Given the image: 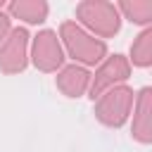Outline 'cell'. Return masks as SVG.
<instances>
[{
  "label": "cell",
  "mask_w": 152,
  "mask_h": 152,
  "mask_svg": "<svg viewBox=\"0 0 152 152\" xmlns=\"http://www.w3.org/2000/svg\"><path fill=\"white\" fill-rule=\"evenodd\" d=\"M59 33H62L64 45L71 52V57L78 59V62H83V64H97L104 57V52H107L104 43L97 40V38H93V36H88L76 21H64L62 28H59Z\"/></svg>",
  "instance_id": "1"
},
{
  "label": "cell",
  "mask_w": 152,
  "mask_h": 152,
  "mask_svg": "<svg viewBox=\"0 0 152 152\" xmlns=\"http://www.w3.org/2000/svg\"><path fill=\"white\" fill-rule=\"evenodd\" d=\"M76 14L78 19L93 28L100 36H114L119 31V12L112 2H102V0H86L81 5H76Z\"/></svg>",
  "instance_id": "2"
},
{
  "label": "cell",
  "mask_w": 152,
  "mask_h": 152,
  "mask_svg": "<svg viewBox=\"0 0 152 152\" xmlns=\"http://www.w3.org/2000/svg\"><path fill=\"white\" fill-rule=\"evenodd\" d=\"M131 102H133V93L128 88H114L109 90L100 102H97V119L107 126H121L128 116V109H131Z\"/></svg>",
  "instance_id": "3"
},
{
  "label": "cell",
  "mask_w": 152,
  "mask_h": 152,
  "mask_svg": "<svg viewBox=\"0 0 152 152\" xmlns=\"http://www.w3.org/2000/svg\"><path fill=\"white\" fill-rule=\"evenodd\" d=\"M26 28H12L7 38L0 43V69L7 74H17L26 66Z\"/></svg>",
  "instance_id": "4"
},
{
  "label": "cell",
  "mask_w": 152,
  "mask_h": 152,
  "mask_svg": "<svg viewBox=\"0 0 152 152\" xmlns=\"http://www.w3.org/2000/svg\"><path fill=\"white\" fill-rule=\"evenodd\" d=\"M62 62H64V52L55 31H48V28L40 31L33 38V64L40 71H55Z\"/></svg>",
  "instance_id": "5"
},
{
  "label": "cell",
  "mask_w": 152,
  "mask_h": 152,
  "mask_svg": "<svg viewBox=\"0 0 152 152\" xmlns=\"http://www.w3.org/2000/svg\"><path fill=\"white\" fill-rule=\"evenodd\" d=\"M124 78H128V62L121 57V55H114V57H109L102 66H100V71L95 74V81H93V97L95 95H100V90H104L107 86H112L114 81H124Z\"/></svg>",
  "instance_id": "6"
},
{
  "label": "cell",
  "mask_w": 152,
  "mask_h": 152,
  "mask_svg": "<svg viewBox=\"0 0 152 152\" xmlns=\"http://www.w3.org/2000/svg\"><path fill=\"white\" fill-rule=\"evenodd\" d=\"M88 81H90V74L83 69V66H66L59 76H57V86L69 95V97H78L83 90H86V86H88Z\"/></svg>",
  "instance_id": "7"
},
{
  "label": "cell",
  "mask_w": 152,
  "mask_h": 152,
  "mask_svg": "<svg viewBox=\"0 0 152 152\" xmlns=\"http://www.w3.org/2000/svg\"><path fill=\"white\" fill-rule=\"evenodd\" d=\"M10 14L17 19H24L28 24H40L48 17V2L43 0H19V2H10L7 5Z\"/></svg>",
  "instance_id": "8"
},
{
  "label": "cell",
  "mask_w": 152,
  "mask_h": 152,
  "mask_svg": "<svg viewBox=\"0 0 152 152\" xmlns=\"http://www.w3.org/2000/svg\"><path fill=\"white\" fill-rule=\"evenodd\" d=\"M131 55H133V62L138 66H147L152 62V31L150 28L138 36V40L131 48Z\"/></svg>",
  "instance_id": "9"
},
{
  "label": "cell",
  "mask_w": 152,
  "mask_h": 152,
  "mask_svg": "<svg viewBox=\"0 0 152 152\" xmlns=\"http://www.w3.org/2000/svg\"><path fill=\"white\" fill-rule=\"evenodd\" d=\"M119 10L135 24H147L152 19V2L142 0V2H121Z\"/></svg>",
  "instance_id": "10"
},
{
  "label": "cell",
  "mask_w": 152,
  "mask_h": 152,
  "mask_svg": "<svg viewBox=\"0 0 152 152\" xmlns=\"http://www.w3.org/2000/svg\"><path fill=\"white\" fill-rule=\"evenodd\" d=\"M10 33V17L0 12V43L5 40V36Z\"/></svg>",
  "instance_id": "11"
}]
</instances>
